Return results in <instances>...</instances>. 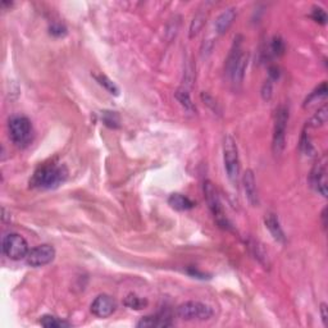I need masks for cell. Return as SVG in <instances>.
<instances>
[{
    "instance_id": "obj_16",
    "label": "cell",
    "mask_w": 328,
    "mask_h": 328,
    "mask_svg": "<svg viewBox=\"0 0 328 328\" xmlns=\"http://www.w3.org/2000/svg\"><path fill=\"white\" fill-rule=\"evenodd\" d=\"M168 204H169L175 210L178 211L190 210V209H192L194 206H195V203L186 195H182V194H172V195L168 198Z\"/></svg>"
},
{
    "instance_id": "obj_12",
    "label": "cell",
    "mask_w": 328,
    "mask_h": 328,
    "mask_svg": "<svg viewBox=\"0 0 328 328\" xmlns=\"http://www.w3.org/2000/svg\"><path fill=\"white\" fill-rule=\"evenodd\" d=\"M246 66H247V54L242 51V53L237 56V59L234 62V63L229 64L228 67H226L227 72H228L229 77H231L234 84H241L242 80H244Z\"/></svg>"
},
{
    "instance_id": "obj_9",
    "label": "cell",
    "mask_w": 328,
    "mask_h": 328,
    "mask_svg": "<svg viewBox=\"0 0 328 328\" xmlns=\"http://www.w3.org/2000/svg\"><path fill=\"white\" fill-rule=\"evenodd\" d=\"M309 181L314 190L318 194H321L323 198H327V161L326 157H322L318 159L316 164H314L313 169H312L311 176H309Z\"/></svg>"
},
{
    "instance_id": "obj_28",
    "label": "cell",
    "mask_w": 328,
    "mask_h": 328,
    "mask_svg": "<svg viewBox=\"0 0 328 328\" xmlns=\"http://www.w3.org/2000/svg\"><path fill=\"white\" fill-rule=\"evenodd\" d=\"M300 149L301 151H303L305 156H312V153L314 151L313 146H312L311 141H309V138H306V133L304 132L303 138H301V141H300Z\"/></svg>"
},
{
    "instance_id": "obj_5",
    "label": "cell",
    "mask_w": 328,
    "mask_h": 328,
    "mask_svg": "<svg viewBox=\"0 0 328 328\" xmlns=\"http://www.w3.org/2000/svg\"><path fill=\"white\" fill-rule=\"evenodd\" d=\"M288 122V110L285 105H280L276 109L275 130H273V153L280 156L285 149L286 144V127Z\"/></svg>"
},
{
    "instance_id": "obj_22",
    "label": "cell",
    "mask_w": 328,
    "mask_h": 328,
    "mask_svg": "<svg viewBox=\"0 0 328 328\" xmlns=\"http://www.w3.org/2000/svg\"><path fill=\"white\" fill-rule=\"evenodd\" d=\"M326 95H327V84L326 82H323V84L321 85V86L319 87H317L316 90H314L313 92H312L311 95H309V98H306V100H305V107L308 104H311L312 102H314V100H317V99H319V98H326Z\"/></svg>"
},
{
    "instance_id": "obj_4",
    "label": "cell",
    "mask_w": 328,
    "mask_h": 328,
    "mask_svg": "<svg viewBox=\"0 0 328 328\" xmlns=\"http://www.w3.org/2000/svg\"><path fill=\"white\" fill-rule=\"evenodd\" d=\"M178 318L183 321H208L213 317V309L200 301H186L176 311Z\"/></svg>"
},
{
    "instance_id": "obj_19",
    "label": "cell",
    "mask_w": 328,
    "mask_h": 328,
    "mask_svg": "<svg viewBox=\"0 0 328 328\" xmlns=\"http://www.w3.org/2000/svg\"><path fill=\"white\" fill-rule=\"evenodd\" d=\"M94 79L97 80V82L99 85H102L103 87H104L105 90H107L108 92H109V94H112V95H118L120 94V89H118L117 87V85L114 84V82L112 81V80L110 79H108L107 76H105V74H94Z\"/></svg>"
},
{
    "instance_id": "obj_30",
    "label": "cell",
    "mask_w": 328,
    "mask_h": 328,
    "mask_svg": "<svg viewBox=\"0 0 328 328\" xmlns=\"http://www.w3.org/2000/svg\"><path fill=\"white\" fill-rule=\"evenodd\" d=\"M262 94H263V98H264V99H269L271 95H272V82L265 81V84L263 85Z\"/></svg>"
},
{
    "instance_id": "obj_20",
    "label": "cell",
    "mask_w": 328,
    "mask_h": 328,
    "mask_svg": "<svg viewBox=\"0 0 328 328\" xmlns=\"http://www.w3.org/2000/svg\"><path fill=\"white\" fill-rule=\"evenodd\" d=\"M125 305L128 306L130 309H136V311H140V309H144L146 305H148V301L144 300V299L139 298L135 294H130V295L126 298L125 300Z\"/></svg>"
},
{
    "instance_id": "obj_6",
    "label": "cell",
    "mask_w": 328,
    "mask_h": 328,
    "mask_svg": "<svg viewBox=\"0 0 328 328\" xmlns=\"http://www.w3.org/2000/svg\"><path fill=\"white\" fill-rule=\"evenodd\" d=\"M2 247L5 257H8L12 260L25 259L27 257L28 252H30L28 244L25 240V237H22L18 234L5 235L4 239H3Z\"/></svg>"
},
{
    "instance_id": "obj_23",
    "label": "cell",
    "mask_w": 328,
    "mask_h": 328,
    "mask_svg": "<svg viewBox=\"0 0 328 328\" xmlns=\"http://www.w3.org/2000/svg\"><path fill=\"white\" fill-rule=\"evenodd\" d=\"M204 20H205V17H204L201 13H198V14L194 17L192 22H191V26H190V37H194V36L198 35L200 28L203 27Z\"/></svg>"
},
{
    "instance_id": "obj_1",
    "label": "cell",
    "mask_w": 328,
    "mask_h": 328,
    "mask_svg": "<svg viewBox=\"0 0 328 328\" xmlns=\"http://www.w3.org/2000/svg\"><path fill=\"white\" fill-rule=\"evenodd\" d=\"M68 177V170L61 164H45L37 168L30 180V185L40 190L56 188Z\"/></svg>"
},
{
    "instance_id": "obj_13",
    "label": "cell",
    "mask_w": 328,
    "mask_h": 328,
    "mask_svg": "<svg viewBox=\"0 0 328 328\" xmlns=\"http://www.w3.org/2000/svg\"><path fill=\"white\" fill-rule=\"evenodd\" d=\"M236 15L237 12L235 8H228V9L223 10L216 20V23H214V27H216L217 32H218L219 35L227 32L228 28L232 26V23H234Z\"/></svg>"
},
{
    "instance_id": "obj_24",
    "label": "cell",
    "mask_w": 328,
    "mask_h": 328,
    "mask_svg": "<svg viewBox=\"0 0 328 328\" xmlns=\"http://www.w3.org/2000/svg\"><path fill=\"white\" fill-rule=\"evenodd\" d=\"M103 121H104L105 125L112 128H117L120 126V117L115 112H104Z\"/></svg>"
},
{
    "instance_id": "obj_27",
    "label": "cell",
    "mask_w": 328,
    "mask_h": 328,
    "mask_svg": "<svg viewBox=\"0 0 328 328\" xmlns=\"http://www.w3.org/2000/svg\"><path fill=\"white\" fill-rule=\"evenodd\" d=\"M250 247H252V249H253V253H254L255 258H257V259L259 260L260 263H262V259H264V260L268 259L267 254H265V252H264V250H263L262 245H259V244H258V242L254 241L252 245H250Z\"/></svg>"
},
{
    "instance_id": "obj_25",
    "label": "cell",
    "mask_w": 328,
    "mask_h": 328,
    "mask_svg": "<svg viewBox=\"0 0 328 328\" xmlns=\"http://www.w3.org/2000/svg\"><path fill=\"white\" fill-rule=\"evenodd\" d=\"M271 50L273 51L275 55H282L283 51H285V43H283L282 38L280 36H275L271 43Z\"/></svg>"
},
{
    "instance_id": "obj_29",
    "label": "cell",
    "mask_w": 328,
    "mask_h": 328,
    "mask_svg": "<svg viewBox=\"0 0 328 328\" xmlns=\"http://www.w3.org/2000/svg\"><path fill=\"white\" fill-rule=\"evenodd\" d=\"M49 30H50L51 35L55 36V37H62V36H64L67 33V28L63 25H61V23H54V25L50 26Z\"/></svg>"
},
{
    "instance_id": "obj_8",
    "label": "cell",
    "mask_w": 328,
    "mask_h": 328,
    "mask_svg": "<svg viewBox=\"0 0 328 328\" xmlns=\"http://www.w3.org/2000/svg\"><path fill=\"white\" fill-rule=\"evenodd\" d=\"M54 258H55V249L51 245L43 244L35 246L28 252L27 257H26V263L30 267L38 268L51 263Z\"/></svg>"
},
{
    "instance_id": "obj_10",
    "label": "cell",
    "mask_w": 328,
    "mask_h": 328,
    "mask_svg": "<svg viewBox=\"0 0 328 328\" xmlns=\"http://www.w3.org/2000/svg\"><path fill=\"white\" fill-rule=\"evenodd\" d=\"M115 309H117V301L112 296L105 294L97 296L90 306L91 313L98 318H108L114 313Z\"/></svg>"
},
{
    "instance_id": "obj_3",
    "label": "cell",
    "mask_w": 328,
    "mask_h": 328,
    "mask_svg": "<svg viewBox=\"0 0 328 328\" xmlns=\"http://www.w3.org/2000/svg\"><path fill=\"white\" fill-rule=\"evenodd\" d=\"M9 138L17 146H25L30 143L32 136V125L25 115H14L8 123Z\"/></svg>"
},
{
    "instance_id": "obj_14",
    "label": "cell",
    "mask_w": 328,
    "mask_h": 328,
    "mask_svg": "<svg viewBox=\"0 0 328 328\" xmlns=\"http://www.w3.org/2000/svg\"><path fill=\"white\" fill-rule=\"evenodd\" d=\"M264 223L265 227L268 228V231H269V234L272 235V237L276 241L281 242V244H283V242L286 241L285 232H283L282 227H281L280 224V221H278V218L276 217V214H267V217H265L264 219Z\"/></svg>"
},
{
    "instance_id": "obj_21",
    "label": "cell",
    "mask_w": 328,
    "mask_h": 328,
    "mask_svg": "<svg viewBox=\"0 0 328 328\" xmlns=\"http://www.w3.org/2000/svg\"><path fill=\"white\" fill-rule=\"evenodd\" d=\"M327 122V107L323 105L316 114L312 117L311 120V126L312 127H321L324 123Z\"/></svg>"
},
{
    "instance_id": "obj_15",
    "label": "cell",
    "mask_w": 328,
    "mask_h": 328,
    "mask_svg": "<svg viewBox=\"0 0 328 328\" xmlns=\"http://www.w3.org/2000/svg\"><path fill=\"white\" fill-rule=\"evenodd\" d=\"M172 321L167 314H157V316H149L141 318L136 326L138 327H170Z\"/></svg>"
},
{
    "instance_id": "obj_7",
    "label": "cell",
    "mask_w": 328,
    "mask_h": 328,
    "mask_svg": "<svg viewBox=\"0 0 328 328\" xmlns=\"http://www.w3.org/2000/svg\"><path fill=\"white\" fill-rule=\"evenodd\" d=\"M204 194H205L209 209H210L211 213H213L214 219H216L217 223L219 224V227L227 229L231 228V224H229L228 219L224 216L223 206H222L221 200H219V196L218 194H217L216 187H214L213 183L209 182V181H205V183H204Z\"/></svg>"
},
{
    "instance_id": "obj_2",
    "label": "cell",
    "mask_w": 328,
    "mask_h": 328,
    "mask_svg": "<svg viewBox=\"0 0 328 328\" xmlns=\"http://www.w3.org/2000/svg\"><path fill=\"white\" fill-rule=\"evenodd\" d=\"M223 162L227 177L232 183H236L240 176V159L236 141L232 136L227 135L223 139Z\"/></svg>"
},
{
    "instance_id": "obj_26",
    "label": "cell",
    "mask_w": 328,
    "mask_h": 328,
    "mask_svg": "<svg viewBox=\"0 0 328 328\" xmlns=\"http://www.w3.org/2000/svg\"><path fill=\"white\" fill-rule=\"evenodd\" d=\"M312 18H313L316 22L321 23V25H326L327 23V14L321 7H314L312 10Z\"/></svg>"
},
{
    "instance_id": "obj_18",
    "label": "cell",
    "mask_w": 328,
    "mask_h": 328,
    "mask_svg": "<svg viewBox=\"0 0 328 328\" xmlns=\"http://www.w3.org/2000/svg\"><path fill=\"white\" fill-rule=\"evenodd\" d=\"M175 97H176V99H177L178 102L181 103V105H182V107L185 108L186 110H188V112H195L196 108H195V105H194V103L191 102L190 94L187 92V90L178 89L177 91H176Z\"/></svg>"
},
{
    "instance_id": "obj_31",
    "label": "cell",
    "mask_w": 328,
    "mask_h": 328,
    "mask_svg": "<svg viewBox=\"0 0 328 328\" xmlns=\"http://www.w3.org/2000/svg\"><path fill=\"white\" fill-rule=\"evenodd\" d=\"M321 316H322V321H323L324 326H327V318H328V314H327V304L326 303H322L321 304Z\"/></svg>"
},
{
    "instance_id": "obj_17",
    "label": "cell",
    "mask_w": 328,
    "mask_h": 328,
    "mask_svg": "<svg viewBox=\"0 0 328 328\" xmlns=\"http://www.w3.org/2000/svg\"><path fill=\"white\" fill-rule=\"evenodd\" d=\"M38 323H40L43 327H46V328L71 327V323H68V322L63 321V319L58 318V317L55 316H50V314H46V316L41 317Z\"/></svg>"
},
{
    "instance_id": "obj_32",
    "label": "cell",
    "mask_w": 328,
    "mask_h": 328,
    "mask_svg": "<svg viewBox=\"0 0 328 328\" xmlns=\"http://www.w3.org/2000/svg\"><path fill=\"white\" fill-rule=\"evenodd\" d=\"M326 211L327 209H323V211H322V219H323V227L326 228L327 227V222H326Z\"/></svg>"
},
{
    "instance_id": "obj_11",
    "label": "cell",
    "mask_w": 328,
    "mask_h": 328,
    "mask_svg": "<svg viewBox=\"0 0 328 328\" xmlns=\"http://www.w3.org/2000/svg\"><path fill=\"white\" fill-rule=\"evenodd\" d=\"M242 183H244V190L247 201L253 206H258V204H259V195H258L257 181H255L254 172L252 169H246V172L244 173V176H242Z\"/></svg>"
}]
</instances>
